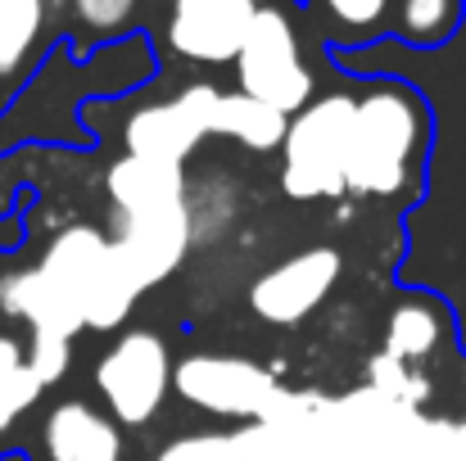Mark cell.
<instances>
[{
  "label": "cell",
  "mask_w": 466,
  "mask_h": 461,
  "mask_svg": "<svg viewBox=\"0 0 466 461\" xmlns=\"http://www.w3.org/2000/svg\"><path fill=\"white\" fill-rule=\"evenodd\" d=\"M0 307L18 321H27L32 335H59V339H73L86 321L77 304L36 267H23V272H9L0 276Z\"/></svg>",
  "instance_id": "obj_12"
},
{
  "label": "cell",
  "mask_w": 466,
  "mask_h": 461,
  "mask_svg": "<svg viewBox=\"0 0 466 461\" xmlns=\"http://www.w3.org/2000/svg\"><path fill=\"white\" fill-rule=\"evenodd\" d=\"M109 199L118 208V236L114 245L150 290L167 281L186 249H190V208H186V172L177 163H155L141 154H127L105 176Z\"/></svg>",
  "instance_id": "obj_1"
},
{
  "label": "cell",
  "mask_w": 466,
  "mask_h": 461,
  "mask_svg": "<svg viewBox=\"0 0 466 461\" xmlns=\"http://www.w3.org/2000/svg\"><path fill=\"white\" fill-rule=\"evenodd\" d=\"M141 0H73V14L86 32H118L132 23Z\"/></svg>",
  "instance_id": "obj_22"
},
{
  "label": "cell",
  "mask_w": 466,
  "mask_h": 461,
  "mask_svg": "<svg viewBox=\"0 0 466 461\" xmlns=\"http://www.w3.org/2000/svg\"><path fill=\"white\" fill-rule=\"evenodd\" d=\"M390 0H326V9L349 27H376Z\"/></svg>",
  "instance_id": "obj_24"
},
{
  "label": "cell",
  "mask_w": 466,
  "mask_h": 461,
  "mask_svg": "<svg viewBox=\"0 0 466 461\" xmlns=\"http://www.w3.org/2000/svg\"><path fill=\"white\" fill-rule=\"evenodd\" d=\"M46 27V0H0V77L18 73Z\"/></svg>",
  "instance_id": "obj_16"
},
{
  "label": "cell",
  "mask_w": 466,
  "mask_h": 461,
  "mask_svg": "<svg viewBox=\"0 0 466 461\" xmlns=\"http://www.w3.org/2000/svg\"><path fill=\"white\" fill-rule=\"evenodd\" d=\"M245 461H353L335 416L330 394L317 389H290L272 416L240 430Z\"/></svg>",
  "instance_id": "obj_7"
},
{
  "label": "cell",
  "mask_w": 466,
  "mask_h": 461,
  "mask_svg": "<svg viewBox=\"0 0 466 461\" xmlns=\"http://www.w3.org/2000/svg\"><path fill=\"white\" fill-rule=\"evenodd\" d=\"M458 18V0H403V32L412 41H440Z\"/></svg>",
  "instance_id": "obj_19"
},
{
  "label": "cell",
  "mask_w": 466,
  "mask_h": 461,
  "mask_svg": "<svg viewBox=\"0 0 466 461\" xmlns=\"http://www.w3.org/2000/svg\"><path fill=\"white\" fill-rule=\"evenodd\" d=\"M344 272L339 249L312 245L304 254L268 267L254 286H249V307L258 312V321L268 326H299L304 316H312L317 307L330 299L335 281Z\"/></svg>",
  "instance_id": "obj_10"
},
{
  "label": "cell",
  "mask_w": 466,
  "mask_h": 461,
  "mask_svg": "<svg viewBox=\"0 0 466 461\" xmlns=\"http://www.w3.org/2000/svg\"><path fill=\"white\" fill-rule=\"evenodd\" d=\"M426 136V114L408 86H371L358 95L353 109V132H349V167L344 185L353 195L371 199H394L412 181V163L421 154Z\"/></svg>",
  "instance_id": "obj_2"
},
{
  "label": "cell",
  "mask_w": 466,
  "mask_h": 461,
  "mask_svg": "<svg viewBox=\"0 0 466 461\" xmlns=\"http://www.w3.org/2000/svg\"><path fill=\"white\" fill-rule=\"evenodd\" d=\"M172 389L208 416H231V421H249V426L272 416L277 403L290 394V389H281V380L268 366L236 357V353H190V357H181L177 371H172Z\"/></svg>",
  "instance_id": "obj_5"
},
{
  "label": "cell",
  "mask_w": 466,
  "mask_h": 461,
  "mask_svg": "<svg viewBox=\"0 0 466 461\" xmlns=\"http://www.w3.org/2000/svg\"><path fill=\"white\" fill-rule=\"evenodd\" d=\"M440 339H444V321H440L435 307L421 304V299L399 304L390 312V321H385V353L390 357H403L412 366H421L440 348Z\"/></svg>",
  "instance_id": "obj_15"
},
{
  "label": "cell",
  "mask_w": 466,
  "mask_h": 461,
  "mask_svg": "<svg viewBox=\"0 0 466 461\" xmlns=\"http://www.w3.org/2000/svg\"><path fill=\"white\" fill-rule=\"evenodd\" d=\"M46 457L50 461H123L118 421L91 403H59L46 416Z\"/></svg>",
  "instance_id": "obj_13"
},
{
  "label": "cell",
  "mask_w": 466,
  "mask_h": 461,
  "mask_svg": "<svg viewBox=\"0 0 466 461\" xmlns=\"http://www.w3.org/2000/svg\"><path fill=\"white\" fill-rule=\"evenodd\" d=\"M68 344L73 339H59V335H32L27 344V371L41 380V385H55L64 371H68Z\"/></svg>",
  "instance_id": "obj_21"
},
{
  "label": "cell",
  "mask_w": 466,
  "mask_h": 461,
  "mask_svg": "<svg viewBox=\"0 0 466 461\" xmlns=\"http://www.w3.org/2000/svg\"><path fill=\"white\" fill-rule=\"evenodd\" d=\"M172 357L167 344L150 330H127L114 348L96 362V389L109 403L118 426H150L172 389Z\"/></svg>",
  "instance_id": "obj_8"
},
{
  "label": "cell",
  "mask_w": 466,
  "mask_h": 461,
  "mask_svg": "<svg viewBox=\"0 0 466 461\" xmlns=\"http://www.w3.org/2000/svg\"><path fill=\"white\" fill-rule=\"evenodd\" d=\"M218 105H222V91L208 86V82H195V86L177 91L172 100L132 114V123H127V154L181 167L190 154L199 150L204 136H213Z\"/></svg>",
  "instance_id": "obj_9"
},
{
  "label": "cell",
  "mask_w": 466,
  "mask_h": 461,
  "mask_svg": "<svg viewBox=\"0 0 466 461\" xmlns=\"http://www.w3.org/2000/svg\"><path fill=\"white\" fill-rule=\"evenodd\" d=\"M23 357H27V348H23L14 335H0V376L14 371V366H23Z\"/></svg>",
  "instance_id": "obj_25"
},
{
  "label": "cell",
  "mask_w": 466,
  "mask_h": 461,
  "mask_svg": "<svg viewBox=\"0 0 466 461\" xmlns=\"http://www.w3.org/2000/svg\"><path fill=\"white\" fill-rule=\"evenodd\" d=\"M41 272L77 304L91 330L123 326L137 299L146 295V286L132 272V263L123 258V249L96 226H64L50 240Z\"/></svg>",
  "instance_id": "obj_3"
},
{
  "label": "cell",
  "mask_w": 466,
  "mask_h": 461,
  "mask_svg": "<svg viewBox=\"0 0 466 461\" xmlns=\"http://www.w3.org/2000/svg\"><path fill=\"white\" fill-rule=\"evenodd\" d=\"M286 132H290V114L245 95V91H222V105H218V123H213V136H227L245 150H281L286 145Z\"/></svg>",
  "instance_id": "obj_14"
},
{
  "label": "cell",
  "mask_w": 466,
  "mask_h": 461,
  "mask_svg": "<svg viewBox=\"0 0 466 461\" xmlns=\"http://www.w3.org/2000/svg\"><path fill=\"white\" fill-rule=\"evenodd\" d=\"M41 389H46V385L27 371V362L0 376V435H5V430H14V421H18L36 398H41Z\"/></svg>",
  "instance_id": "obj_20"
},
{
  "label": "cell",
  "mask_w": 466,
  "mask_h": 461,
  "mask_svg": "<svg viewBox=\"0 0 466 461\" xmlns=\"http://www.w3.org/2000/svg\"><path fill=\"white\" fill-rule=\"evenodd\" d=\"M236 73H240L245 95H254V100H263V105H272L290 118L312 105V73L304 64L295 23L272 5H258L249 36L236 55Z\"/></svg>",
  "instance_id": "obj_6"
},
{
  "label": "cell",
  "mask_w": 466,
  "mask_h": 461,
  "mask_svg": "<svg viewBox=\"0 0 466 461\" xmlns=\"http://www.w3.org/2000/svg\"><path fill=\"white\" fill-rule=\"evenodd\" d=\"M353 109L358 95H321L290 118L281 145V185L290 199H335L349 190L344 167H349Z\"/></svg>",
  "instance_id": "obj_4"
},
{
  "label": "cell",
  "mask_w": 466,
  "mask_h": 461,
  "mask_svg": "<svg viewBox=\"0 0 466 461\" xmlns=\"http://www.w3.org/2000/svg\"><path fill=\"white\" fill-rule=\"evenodd\" d=\"M155 461H245V444L240 435H186L172 439Z\"/></svg>",
  "instance_id": "obj_18"
},
{
  "label": "cell",
  "mask_w": 466,
  "mask_h": 461,
  "mask_svg": "<svg viewBox=\"0 0 466 461\" xmlns=\"http://www.w3.org/2000/svg\"><path fill=\"white\" fill-rule=\"evenodd\" d=\"M258 0H172L167 45L195 64H231L249 36Z\"/></svg>",
  "instance_id": "obj_11"
},
{
  "label": "cell",
  "mask_w": 466,
  "mask_h": 461,
  "mask_svg": "<svg viewBox=\"0 0 466 461\" xmlns=\"http://www.w3.org/2000/svg\"><path fill=\"white\" fill-rule=\"evenodd\" d=\"M367 385H371L376 394H385V398L403 403V407H426V398H431V380H426L412 362L390 357L385 348L367 362Z\"/></svg>",
  "instance_id": "obj_17"
},
{
  "label": "cell",
  "mask_w": 466,
  "mask_h": 461,
  "mask_svg": "<svg viewBox=\"0 0 466 461\" xmlns=\"http://www.w3.org/2000/svg\"><path fill=\"white\" fill-rule=\"evenodd\" d=\"M421 461H466V416H431L426 457Z\"/></svg>",
  "instance_id": "obj_23"
}]
</instances>
